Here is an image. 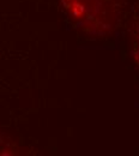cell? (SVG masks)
<instances>
[{
    "label": "cell",
    "instance_id": "obj_1",
    "mask_svg": "<svg viewBox=\"0 0 139 156\" xmlns=\"http://www.w3.org/2000/svg\"><path fill=\"white\" fill-rule=\"evenodd\" d=\"M71 16L97 36L112 35L119 27L127 0H64Z\"/></svg>",
    "mask_w": 139,
    "mask_h": 156
},
{
    "label": "cell",
    "instance_id": "obj_2",
    "mask_svg": "<svg viewBox=\"0 0 139 156\" xmlns=\"http://www.w3.org/2000/svg\"><path fill=\"white\" fill-rule=\"evenodd\" d=\"M131 54L139 70V1L133 6L128 25Z\"/></svg>",
    "mask_w": 139,
    "mask_h": 156
}]
</instances>
